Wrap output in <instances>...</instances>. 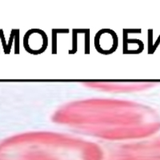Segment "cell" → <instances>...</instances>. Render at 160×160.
Returning a JSON list of instances; mask_svg holds the SVG:
<instances>
[{
	"instance_id": "1",
	"label": "cell",
	"mask_w": 160,
	"mask_h": 160,
	"mask_svg": "<svg viewBox=\"0 0 160 160\" xmlns=\"http://www.w3.org/2000/svg\"><path fill=\"white\" fill-rule=\"evenodd\" d=\"M94 142L56 133H35L0 145V160H103Z\"/></svg>"
},
{
	"instance_id": "2",
	"label": "cell",
	"mask_w": 160,
	"mask_h": 160,
	"mask_svg": "<svg viewBox=\"0 0 160 160\" xmlns=\"http://www.w3.org/2000/svg\"><path fill=\"white\" fill-rule=\"evenodd\" d=\"M103 160H160V145L150 143H125L115 146Z\"/></svg>"
}]
</instances>
